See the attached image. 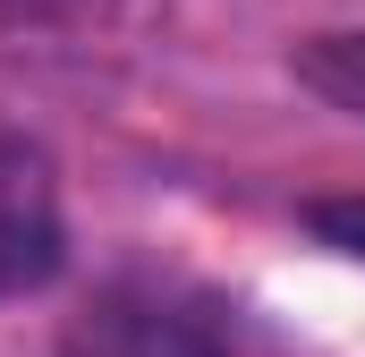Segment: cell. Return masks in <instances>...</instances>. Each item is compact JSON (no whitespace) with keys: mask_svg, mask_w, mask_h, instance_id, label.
I'll return each instance as SVG.
<instances>
[{"mask_svg":"<svg viewBox=\"0 0 365 357\" xmlns=\"http://www.w3.org/2000/svg\"><path fill=\"white\" fill-rule=\"evenodd\" d=\"M68 357H247L238 349V306L170 281V272H128L93 289V306L68 323Z\"/></svg>","mask_w":365,"mask_h":357,"instance_id":"obj_1","label":"cell"},{"mask_svg":"<svg viewBox=\"0 0 365 357\" xmlns=\"http://www.w3.org/2000/svg\"><path fill=\"white\" fill-rule=\"evenodd\" d=\"M68 256V230H60V178L43 162V145L26 136H0V298H26L43 289Z\"/></svg>","mask_w":365,"mask_h":357,"instance_id":"obj_2","label":"cell"},{"mask_svg":"<svg viewBox=\"0 0 365 357\" xmlns=\"http://www.w3.org/2000/svg\"><path fill=\"white\" fill-rule=\"evenodd\" d=\"M297 86L323 94L331 111H349V119H365V26H349V34H314V43H297Z\"/></svg>","mask_w":365,"mask_h":357,"instance_id":"obj_3","label":"cell"},{"mask_svg":"<svg viewBox=\"0 0 365 357\" xmlns=\"http://www.w3.org/2000/svg\"><path fill=\"white\" fill-rule=\"evenodd\" d=\"M306 230L365 264V196H323V204H306Z\"/></svg>","mask_w":365,"mask_h":357,"instance_id":"obj_4","label":"cell"}]
</instances>
